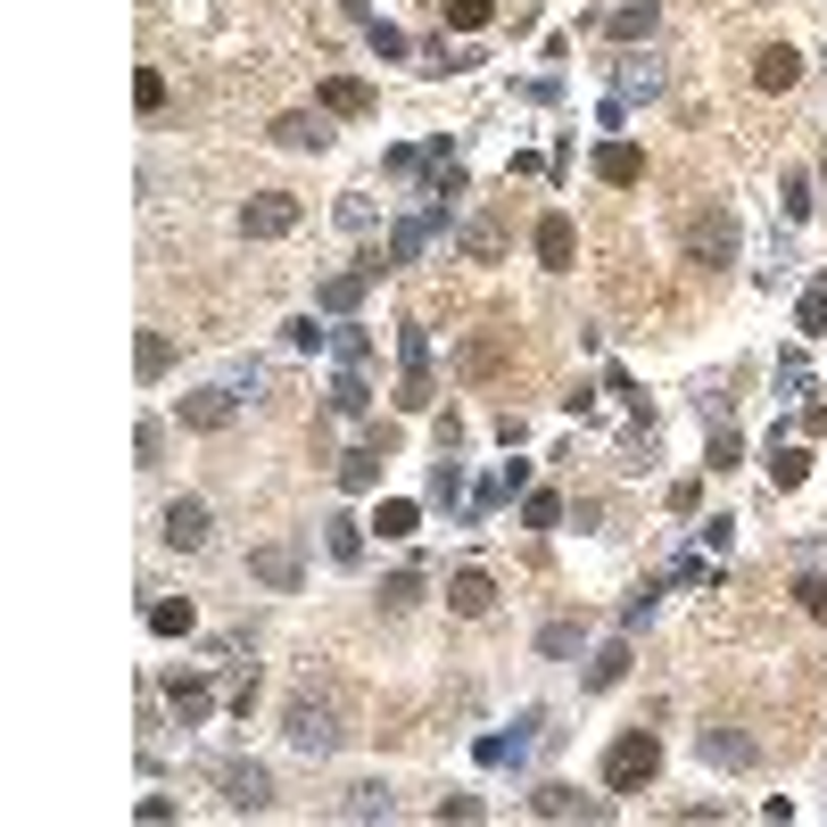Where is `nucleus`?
<instances>
[{
  "mask_svg": "<svg viewBox=\"0 0 827 827\" xmlns=\"http://www.w3.org/2000/svg\"><path fill=\"white\" fill-rule=\"evenodd\" d=\"M654 770H662V736L654 729H620L613 753H604V787H613V794H638Z\"/></svg>",
  "mask_w": 827,
  "mask_h": 827,
  "instance_id": "obj_1",
  "label": "nucleus"
},
{
  "mask_svg": "<svg viewBox=\"0 0 827 827\" xmlns=\"http://www.w3.org/2000/svg\"><path fill=\"white\" fill-rule=\"evenodd\" d=\"M282 729H290V745L299 753H339V712L331 703H315V696H290V712H282Z\"/></svg>",
  "mask_w": 827,
  "mask_h": 827,
  "instance_id": "obj_2",
  "label": "nucleus"
},
{
  "mask_svg": "<svg viewBox=\"0 0 827 827\" xmlns=\"http://www.w3.org/2000/svg\"><path fill=\"white\" fill-rule=\"evenodd\" d=\"M687 257L696 265H729L736 257V216L729 207H703L696 224H687Z\"/></svg>",
  "mask_w": 827,
  "mask_h": 827,
  "instance_id": "obj_3",
  "label": "nucleus"
},
{
  "mask_svg": "<svg viewBox=\"0 0 827 827\" xmlns=\"http://www.w3.org/2000/svg\"><path fill=\"white\" fill-rule=\"evenodd\" d=\"M241 232H248V241H282V232H299V199H290V190H257V199L241 207Z\"/></svg>",
  "mask_w": 827,
  "mask_h": 827,
  "instance_id": "obj_4",
  "label": "nucleus"
},
{
  "mask_svg": "<svg viewBox=\"0 0 827 827\" xmlns=\"http://www.w3.org/2000/svg\"><path fill=\"white\" fill-rule=\"evenodd\" d=\"M397 406L406 414L431 406V339H422V323H406V381H397Z\"/></svg>",
  "mask_w": 827,
  "mask_h": 827,
  "instance_id": "obj_5",
  "label": "nucleus"
},
{
  "mask_svg": "<svg viewBox=\"0 0 827 827\" xmlns=\"http://www.w3.org/2000/svg\"><path fill=\"white\" fill-rule=\"evenodd\" d=\"M571 257H580V224L571 216H538V265L546 273H571Z\"/></svg>",
  "mask_w": 827,
  "mask_h": 827,
  "instance_id": "obj_6",
  "label": "nucleus"
},
{
  "mask_svg": "<svg viewBox=\"0 0 827 827\" xmlns=\"http://www.w3.org/2000/svg\"><path fill=\"white\" fill-rule=\"evenodd\" d=\"M224 803L232 811H265V803H273V778H265L257 761H232V770H224Z\"/></svg>",
  "mask_w": 827,
  "mask_h": 827,
  "instance_id": "obj_7",
  "label": "nucleus"
},
{
  "mask_svg": "<svg viewBox=\"0 0 827 827\" xmlns=\"http://www.w3.org/2000/svg\"><path fill=\"white\" fill-rule=\"evenodd\" d=\"M248 571H257L265 587H282V596H290V587L306 580V563H299V546H257V555H248Z\"/></svg>",
  "mask_w": 827,
  "mask_h": 827,
  "instance_id": "obj_8",
  "label": "nucleus"
},
{
  "mask_svg": "<svg viewBox=\"0 0 827 827\" xmlns=\"http://www.w3.org/2000/svg\"><path fill=\"white\" fill-rule=\"evenodd\" d=\"M166 546H183V555L207 546V505H199V497H174V505H166Z\"/></svg>",
  "mask_w": 827,
  "mask_h": 827,
  "instance_id": "obj_9",
  "label": "nucleus"
},
{
  "mask_svg": "<svg viewBox=\"0 0 827 827\" xmlns=\"http://www.w3.org/2000/svg\"><path fill=\"white\" fill-rule=\"evenodd\" d=\"M166 703H174V720H183V729H199V720L216 712V687H207V678H183V671H174V678H166Z\"/></svg>",
  "mask_w": 827,
  "mask_h": 827,
  "instance_id": "obj_10",
  "label": "nucleus"
},
{
  "mask_svg": "<svg viewBox=\"0 0 827 827\" xmlns=\"http://www.w3.org/2000/svg\"><path fill=\"white\" fill-rule=\"evenodd\" d=\"M596 174H604L613 190L645 183V150H638V141H604V150H596Z\"/></svg>",
  "mask_w": 827,
  "mask_h": 827,
  "instance_id": "obj_11",
  "label": "nucleus"
},
{
  "mask_svg": "<svg viewBox=\"0 0 827 827\" xmlns=\"http://www.w3.org/2000/svg\"><path fill=\"white\" fill-rule=\"evenodd\" d=\"M323 116H373V83H357V75H323Z\"/></svg>",
  "mask_w": 827,
  "mask_h": 827,
  "instance_id": "obj_12",
  "label": "nucleus"
},
{
  "mask_svg": "<svg viewBox=\"0 0 827 827\" xmlns=\"http://www.w3.org/2000/svg\"><path fill=\"white\" fill-rule=\"evenodd\" d=\"M447 604H455L464 620H480V613L497 604V580H489V571H455V580H447Z\"/></svg>",
  "mask_w": 827,
  "mask_h": 827,
  "instance_id": "obj_13",
  "label": "nucleus"
},
{
  "mask_svg": "<svg viewBox=\"0 0 827 827\" xmlns=\"http://www.w3.org/2000/svg\"><path fill=\"white\" fill-rule=\"evenodd\" d=\"M753 83H761V92H794V83H803V58H794L787 42H778V50H761V58H753Z\"/></svg>",
  "mask_w": 827,
  "mask_h": 827,
  "instance_id": "obj_14",
  "label": "nucleus"
},
{
  "mask_svg": "<svg viewBox=\"0 0 827 827\" xmlns=\"http://www.w3.org/2000/svg\"><path fill=\"white\" fill-rule=\"evenodd\" d=\"M273 141H282V150H323V141H331V125H323V116H306V108H290V116H273Z\"/></svg>",
  "mask_w": 827,
  "mask_h": 827,
  "instance_id": "obj_15",
  "label": "nucleus"
},
{
  "mask_svg": "<svg viewBox=\"0 0 827 827\" xmlns=\"http://www.w3.org/2000/svg\"><path fill=\"white\" fill-rule=\"evenodd\" d=\"M183 422H190V431H224V422H232V389H190L183 397Z\"/></svg>",
  "mask_w": 827,
  "mask_h": 827,
  "instance_id": "obj_16",
  "label": "nucleus"
},
{
  "mask_svg": "<svg viewBox=\"0 0 827 827\" xmlns=\"http://www.w3.org/2000/svg\"><path fill=\"white\" fill-rule=\"evenodd\" d=\"M381 455H389L381 439H364L357 455H339V489H373V480H381Z\"/></svg>",
  "mask_w": 827,
  "mask_h": 827,
  "instance_id": "obj_17",
  "label": "nucleus"
},
{
  "mask_svg": "<svg viewBox=\"0 0 827 827\" xmlns=\"http://www.w3.org/2000/svg\"><path fill=\"white\" fill-rule=\"evenodd\" d=\"M455 364H464L471 381H480V373H497V364H505V339H464V348H455Z\"/></svg>",
  "mask_w": 827,
  "mask_h": 827,
  "instance_id": "obj_18",
  "label": "nucleus"
},
{
  "mask_svg": "<svg viewBox=\"0 0 827 827\" xmlns=\"http://www.w3.org/2000/svg\"><path fill=\"white\" fill-rule=\"evenodd\" d=\"M439 232V216H414V224H397V241H389V265H414V248Z\"/></svg>",
  "mask_w": 827,
  "mask_h": 827,
  "instance_id": "obj_19",
  "label": "nucleus"
},
{
  "mask_svg": "<svg viewBox=\"0 0 827 827\" xmlns=\"http://www.w3.org/2000/svg\"><path fill=\"white\" fill-rule=\"evenodd\" d=\"M464 248H471L480 265H497V248H505V224H497V216H480V224L464 232Z\"/></svg>",
  "mask_w": 827,
  "mask_h": 827,
  "instance_id": "obj_20",
  "label": "nucleus"
},
{
  "mask_svg": "<svg viewBox=\"0 0 827 827\" xmlns=\"http://www.w3.org/2000/svg\"><path fill=\"white\" fill-rule=\"evenodd\" d=\"M331 406H339V414H364V406H373V389H364V373H357V364H348V373L331 381Z\"/></svg>",
  "mask_w": 827,
  "mask_h": 827,
  "instance_id": "obj_21",
  "label": "nucleus"
},
{
  "mask_svg": "<svg viewBox=\"0 0 827 827\" xmlns=\"http://www.w3.org/2000/svg\"><path fill=\"white\" fill-rule=\"evenodd\" d=\"M150 629H158V638H190V604L158 596V604H150Z\"/></svg>",
  "mask_w": 827,
  "mask_h": 827,
  "instance_id": "obj_22",
  "label": "nucleus"
},
{
  "mask_svg": "<svg viewBox=\"0 0 827 827\" xmlns=\"http://www.w3.org/2000/svg\"><path fill=\"white\" fill-rule=\"evenodd\" d=\"M803 471H811L803 447H770V480H778V489H803Z\"/></svg>",
  "mask_w": 827,
  "mask_h": 827,
  "instance_id": "obj_23",
  "label": "nucleus"
},
{
  "mask_svg": "<svg viewBox=\"0 0 827 827\" xmlns=\"http://www.w3.org/2000/svg\"><path fill=\"white\" fill-rule=\"evenodd\" d=\"M414 522H422V513H414L406 497H389V505L373 513V529H381V538H414Z\"/></svg>",
  "mask_w": 827,
  "mask_h": 827,
  "instance_id": "obj_24",
  "label": "nucleus"
},
{
  "mask_svg": "<svg viewBox=\"0 0 827 827\" xmlns=\"http://www.w3.org/2000/svg\"><path fill=\"white\" fill-rule=\"evenodd\" d=\"M529 811H538V819H571V811H596V803H580L571 787H538V803H529Z\"/></svg>",
  "mask_w": 827,
  "mask_h": 827,
  "instance_id": "obj_25",
  "label": "nucleus"
},
{
  "mask_svg": "<svg viewBox=\"0 0 827 827\" xmlns=\"http://www.w3.org/2000/svg\"><path fill=\"white\" fill-rule=\"evenodd\" d=\"M604 25H613L620 42H629V34H654V0H629V9H613Z\"/></svg>",
  "mask_w": 827,
  "mask_h": 827,
  "instance_id": "obj_26",
  "label": "nucleus"
},
{
  "mask_svg": "<svg viewBox=\"0 0 827 827\" xmlns=\"http://www.w3.org/2000/svg\"><path fill=\"white\" fill-rule=\"evenodd\" d=\"M323 529H331V563H357V555H364V529L348 522V513H339V522H323Z\"/></svg>",
  "mask_w": 827,
  "mask_h": 827,
  "instance_id": "obj_27",
  "label": "nucleus"
},
{
  "mask_svg": "<svg viewBox=\"0 0 827 827\" xmlns=\"http://www.w3.org/2000/svg\"><path fill=\"white\" fill-rule=\"evenodd\" d=\"M489 18H497L489 0H447V25H455V34H480Z\"/></svg>",
  "mask_w": 827,
  "mask_h": 827,
  "instance_id": "obj_28",
  "label": "nucleus"
},
{
  "mask_svg": "<svg viewBox=\"0 0 827 827\" xmlns=\"http://www.w3.org/2000/svg\"><path fill=\"white\" fill-rule=\"evenodd\" d=\"M414 596H422V571H397V580H381V604H389V613H406Z\"/></svg>",
  "mask_w": 827,
  "mask_h": 827,
  "instance_id": "obj_29",
  "label": "nucleus"
},
{
  "mask_svg": "<svg viewBox=\"0 0 827 827\" xmlns=\"http://www.w3.org/2000/svg\"><path fill=\"white\" fill-rule=\"evenodd\" d=\"M166 364H174V348H166V339H158V331H141V381H158V373H166Z\"/></svg>",
  "mask_w": 827,
  "mask_h": 827,
  "instance_id": "obj_30",
  "label": "nucleus"
},
{
  "mask_svg": "<svg viewBox=\"0 0 827 827\" xmlns=\"http://www.w3.org/2000/svg\"><path fill=\"white\" fill-rule=\"evenodd\" d=\"M132 100H141V108L158 116V108H166V75H158V67H141V83H132Z\"/></svg>",
  "mask_w": 827,
  "mask_h": 827,
  "instance_id": "obj_31",
  "label": "nucleus"
},
{
  "mask_svg": "<svg viewBox=\"0 0 827 827\" xmlns=\"http://www.w3.org/2000/svg\"><path fill=\"white\" fill-rule=\"evenodd\" d=\"M522 513H529V529H555V522H563V497H546V489H538Z\"/></svg>",
  "mask_w": 827,
  "mask_h": 827,
  "instance_id": "obj_32",
  "label": "nucleus"
},
{
  "mask_svg": "<svg viewBox=\"0 0 827 827\" xmlns=\"http://www.w3.org/2000/svg\"><path fill=\"white\" fill-rule=\"evenodd\" d=\"M538 645H546V654H571V645H580V620H546Z\"/></svg>",
  "mask_w": 827,
  "mask_h": 827,
  "instance_id": "obj_33",
  "label": "nucleus"
},
{
  "mask_svg": "<svg viewBox=\"0 0 827 827\" xmlns=\"http://www.w3.org/2000/svg\"><path fill=\"white\" fill-rule=\"evenodd\" d=\"M712 753H720V761H745L753 745H745V736H712V729H703V761H712Z\"/></svg>",
  "mask_w": 827,
  "mask_h": 827,
  "instance_id": "obj_34",
  "label": "nucleus"
},
{
  "mask_svg": "<svg viewBox=\"0 0 827 827\" xmlns=\"http://www.w3.org/2000/svg\"><path fill=\"white\" fill-rule=\"evenodd\" d=\"M455 489H464V480H455V464L439 455V471H431V505H455Z\"/></svg>",
  "mask_w": 827,
  "mask_h": 827,
  "instance_id": "obj_35",
  "label": "nucleus"
},
{
  "mask_svg": "<svg viewBox=\"0 0 827 827\" xmlns=\"http://www.w3.org/2000/svg\"><path fill=\"white\" fill-rule=\"evenodd\" d=\"M620 671H629V654H620V645H604V662H596V671H587V687H613Z\"/></svg>",
  "mask_w": 827,
  "mask_h": 827,
  "instance_id": "obj_36",
  "label": "nucleus"
},
{
  "mask_svg": "<svg viewBox=\"0 0 827 827\" xmlns=\"http://www.w3.org/2000/svg\"><path fill=\"white\" fill-rule=\"evenodd\" d=\"M364 34H373L381 58H406V34H397V25H373V18H364Z\"/></svg>",
  "mask_w": 827,
  "mask_h": 827,
  "instance_id": "obj_37",
  "label": "nucleus"
},
{
  "mask_svg": "<svg viewBox=\"0 0 827 827\" xmlns=\"http://www.w3.org/2000/svg\"><path fill=\"white\" fill-rule=\"evenodd\" d=\"M282 339H290V348H323V323L299 315V323H282Z\"/></svg>",
  "mask_w": 827,
  "mask_h": 827,
  "instance_id": "obj_38",
  "label": "nucleus"
},
{
  "mask_svg": "<svg viewBox=\"0 0 827 827\" xmlns=\"http://www.w3.org/2000/svg\"><path fill=\"white\" fill-rule=\"evenodd\" d=\"M803 331H827V282L803 290Z\"/></svg>",
  "mask_w": 827,
  "mask_h": 827,
  "instance_id": "obj_39",
  "label": "nucleus"
},
{
  "mask_svg": "<svg viewBox=\"0 0 827 827\" xmlns=\"http://www.w3.org/2000/svg\"><path fill=\"white\" fill-rule=\"evenodd\" d=\"M794 596H803L811 620H827V580H794Z\"/></svg>",
  "mask_w": 827,
  "mask_h": 827,
  "instance_id": "obj_40",
  "label": "nucleus"
},
{
  "mask_svg": "<svg viewBox=\"0 0 827 827\" xmlns=\"http://www.w3.org/2000/svg\"><path fill=\"white\" fill-rule=\"evenodd\" d=\"M803 422H811V431H819V439H827V397H819V406H811V414H803Z\"/></svg>",
  "mask_w": 827,
  "mask_h": 827,
  "instance_id": "obj_41",
  "label": "nucleus"
},
{
  "mask_svg": "<svg viewBox=\"0 0 827 827\" xmlns=\"http://www.w3.org/2000/svg\"><path fill=\"white\" fill-rule=\"evenodd\" d=\"M819 183H827V166H819Z\"/></svg>",
  "mask_w": 827,
  "mask_h": 827,
  "instance_id": "obj_42",
  "label": "nucleus"
}]
</instances>
